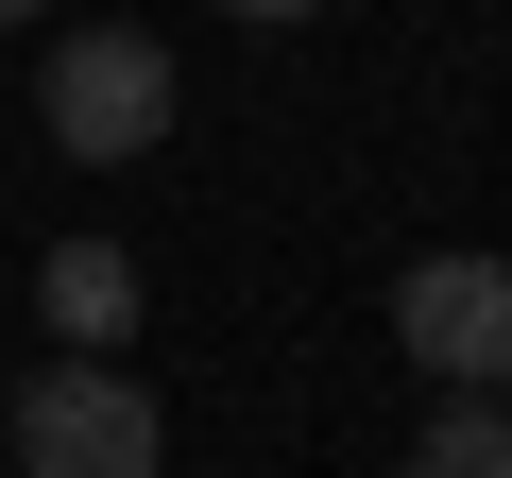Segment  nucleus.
<instances>
[{
	"label": "nucleus",
	"mask_w": 512,
	"mask_h": 478,
	"mask_svg": "<svg viewBox=\"0 0 512 478\" xmlns=\"http://www.w3.org/2000/svg\"><path fill=\"white\" fill-rule=\"evenodd\" d=\"M18 478H171V427H154V393L120 376V359H35L18 376Z\"/></svg>",
	"instance_id": "obj_1"
},
{
	"label": "nucleus",
	"mask_w": 512,
	"mask_h": 478,
	"mask_svg": "<svg viewBox=\"0 0 512 478\" xmlns=\"http://www.w3.org/2000/svg\"><path fill=\"white\" fill-rule=\"evenodd\" d=\"M35 120H52V154H86V171H103V154H154V137H171V52L103 18V35H69V52L35 69Z\"/></svg>",
	"instance_id": "obj_2"
},
{
	"label": "nucleus",
	"mask_w": 512,
	"mask_h": 478,
	"mask_svg": "<svg viewBox=\"0 0 512 478\" xmlns=\"http://www.w3.org/2000/svg\"><path fill=\"white\" fill-rule=\"evenodd\" d=\"M393 342H410L444 393H495V376H512V257H410V274H393Z\"/></svg>",
	"instance_id": "obj_3"
},
{
	"label": "nucleus",
	"mask_w": 512,
	"mask_h": 478,
	"mask_svg": "<svg viewBox=\"0 0 512 478\" xmlns=\"http://www.w3.org/2000/svg\"><path fill=\"white\" fill-rule=\"evenodd\" d=\"M35 325L69 359H120L137 342V257H120V239H52V257H35Z\"/></svg>",
	"instance_id": "obj_4"
},
{
	"label": "nucleus",
	"mask_w": 512,
	"mask_h": 478,
	"mask_svg": "<svg viewBox=\"0 0 512 478\" xmlns=\"http://www.w3.org/2000/svg\"><path fill=\"white\" fill-rule=\"evenodd\" d=\"M495 444H512V427H495V410L461 393V410H444V427H427V444H410L393 478H495Z\"/></svg>",
	"instance_id": "obj_5"
},
{
	"label": "nucleus",
	"mask_w": 512,
	"mask_h": 478,
	"mask_svg": "<svg viewBox=\"0 0 512 478\" xmlns=\"http://www.w3.org/2000/svg\"><path fill=\"white\" fill-rule=\"evenodd\" d=\"M222 18H308V0H222Z\"/></svg>",
	"instance_id": "obj_6"
},
{
	"label": "nucleus",
	"mask_w": 512,
	"mask_h": 478,
	"mask_svg": "<svg viewBox=\"0 0 512 478\" xmlns=\"http://www.w3.org/2000/svg\"><path fill=\"white\" fill-rule=\"evenodd\" d=\"M0 18H35V0H0Z\"/></svg>",
	"instance_id": "obj_7"
},
{
	"label": "nucleus",
	"mask_w": 512,
	"mask_h": 478,
	"mask_svg": "<svg viewBox=\"0 0 512 478\" xmlns=\"http://www.w3.org/2000/svg\"><path fill=\"white\" fill-rule=\"evenodd\" d=\"M495 478H512V444H495Z\"/></svg>",
	"instance_id": "obj_8"
}]
</instances>
